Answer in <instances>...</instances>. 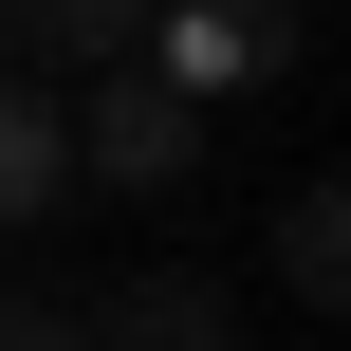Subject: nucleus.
I'll return each mask as SVG.
<instances>
[{
    "label": "nucleus",
    "mask_w": 351,
    "mask_h": 351,
    "mask_svg": "<svg viewBox=\"0 0 351 351\" xmlns=\"http://www.w3.org/2000/svg\"><path fill=\"white\" fill-rule=\"evenodd\" d=\"M0 351H93V333H74V296H19L0 278Z\"/></svg>",
    "instance_id": "obj_7"
},
{
    "label": "nucleus",
    "mask_w": 351,
    "mask_h": 351,
    "mask_svg": "<svg viewBox=\"0 0 351 351\" xmlns=\"http://www.w3.org/2000/svg\"><path fill=\"white\" fill-rule=\"evenodd\" d=\"M259 259H278V296H315V315H333V296H351V204H333V185H296Z\"/></svg>",
    "instance_id": "obj_6"
},
{
    "label": "nucleus",
    "mask_w": 351,
    "mask_h": 351,
    "mask_svg": "<svg viewBox=\"0 0 351 351\" xmlns=\"http://www.w3.org/2000/svg\"><path fill=\"white\" fill-rule=\"evenodd\" d=\"M185 111H222V93H259V74H296L315 56V0H148V37H130Z\"/></svg>",
    "instance_id": "obj_1"
},
{
    "label": "nucleus",
    "mask_w": 351,
    "mask_h": 351,
    "mask_svg": "<svg viewBox=\"0 0 351 351\" xmlns=\"http://www.w3.org/2000/svg\"><path fill=\"white\" fill-rule=\"evenodd\" d=\"M74 333H93V351H222V333H241V296H222L204 259H148V278H111Z\"/></svg>",
    "instance_id": "obj_3"
},
{
    "label": "nucleus",
    "mask_w": 351,
    "mask_h": 351,
    "mask_svg": "<svg viewBox=\"0 0 351 351\" xmlns=\"http://www.w3.org/2000/svg\"><path fill=\"white\" fill-rule=\"evenodd\" d=\"M130 37H148V0H0V74H37V93L56 74H111Z\"/></svg>",
    "instance_id": "obj_5"
},
{
    "label": "nucleus",
    "mask_w": 351,
    "mask_h": 351,
    "mask_svg": "<svg viewBox=\"0 0 351 351\" xmlns=\"http://www.w3.org/2000/svg\"><path fill=\"white\" fill-rule=\"evenodd\" d=\"M56 204H74V111L37 74H0V241H37Z\"/></svg>",
    "instance_id": "obj_4"
},
{
    "label": "nucleus",
    "mask_w": 351,
    "mask_h": 351,
    "mask_svg": "<svg viewBox=\"0 0 351 351\" xmlns=\"http://www.w3.org/2000/svg\"><path fill=\"white\" fill-rule=\"evenodd\" d=\"M185 167H204V111H185L148 56H111V74H93V111H74V185H130V204H167Z\"/></svg>",
    "instance_id": "obj_2"
}]
</instances>
